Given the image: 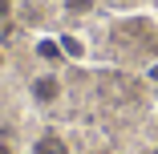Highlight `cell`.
<instances>
[{
  "mask_svg": "<svg viewBox=\"0 0 158 154\" xmlns=\"http://www.w3.org/2000/svg\"><path fill=\"white\" fill-rule=\"evenodd\" d=\"M150 77H154V85H158V65H154V69H150Z\"/></svg>",
  "mask_w": 158,
  "mask_h": 154,
  "instance_id": "8",
  "label": "cell"
},
{
  "mask_svg": "<svg viewBox=\"0 0 158 154\" xmlns=\"http://www.w3.org/2000/svg\"><path fill=\"white\" fill-rule=\"evenodd\" d=\"M28 154H73V146L61 138L57 130H45V134L33 138V150H28Z\"/></svg>",
  "mask_w": 158,
  "mask_h": 154,
  "instance_id": "2",
  "label": "cell"
},
{
  "mask_svg": "<svg viewBox=\"0 0 158 154\" xmlns=\"http://www.w3.org/2000/svg\"><path fill=\"white\" fill-rule=\"evenodd\" d=\"M37 49H41L45 61H57V57H61V41H49V37H45V41H37Z\"/></svg>",
  "mask_w": 158,
  "mask_h": 154,
  "instance_id": "5",
  "label": "cell"
},
{
  "mask_svg": "<svg viewBox=\"0 0 158 154\" xmlns=\"http://www.w3.org/2000/svg\"><path fill=\"white\" fill-rule=\"evenodd\" d=\"M61 94H65V85H61L57 73H37L33 81H28V102L33 106H57Z\"/></svg>",
  "mask_w": 158,
  "mask_h": 154,
  "instance_id": "1",
  "label": "cell"
},
{
  "mask_svg": "<svg viewBox=\"0 0 158 154\" xmlns=\"http://www.w3.org/2000/svg\"><path fill=\"white\" fill-rule=\"evenodd\" d=\"M98 8V0H61V12L65 16H89Z\"/></svg>",
  "mask_w": 158,
  "mask_h": 154,
  "instance_id": "3",
  "label": "cell"
},
{
  "mask_svg": "<svg viewBox=\"0 0 158 154\" xmlns=\"http://www.w3.org/2000/svg\"><path fill=\"white\" fill-rule=\"evenodd\" d=\"M0 154H16V146H12L8 138H0Z\"/></svg>",
  "mask_w": 158,
  "mask_h": 154,
  "instance_id": "7",
  "label": "cell"
},
{
  "mask_svg": "<svg viewBox=\"0 0 158 154\" xmlns=\"http://www.w3.org/2000/svg\"><path fill=\"white\" fill-rule=\"evenodd\" d=\"M154 154H158V142H154Z\"/></svg>",
  "mask_w": 158,
  "mask_h": 154,
  "instance_id": "10",
  "label": "cell"
},
{
  "mask_svg": "<svg viewBox=\"0 0 158 154\" xmlns=\"http://www.w3.org/2000/svg\"><path fill=\"white\" fill-rule=\"evenodd\" d=\"M12 16H16V0H0V33L12 24Z\"/></svg>",
  "mask_w": 158,
  "mask_h": 154,
  "instance_id": "4",
  "label": "cell"
},
{
  "mask_svg": "<svg viewBox=\"0 0 158 154\" xmlns=\"http://www.w3.org/2000/svg\"><path fill=\"white\" fill-rule=\"evenodd\" d=\"M122 4H134V0H122Z\"/></svg>",
  "mask_w": 158,
  "mask_h": 154,
  "instance_id": "9",
  "label": "cell"
},
{
  "mask_svg": "<svg viewBox=\"0 0 158 154\" xmlns=\"http://www.w3.org/2000/svg\"><path fill=\"white\" fill-rule=\"evenodd\" d=\"M61 49H65V57H85V45L77 37H61Z\"/></svg>",
  "mask_w": 158,
  "mask_h": 154,
  "instance_id": "6",
  "label": "cell"
}]
</instances>
